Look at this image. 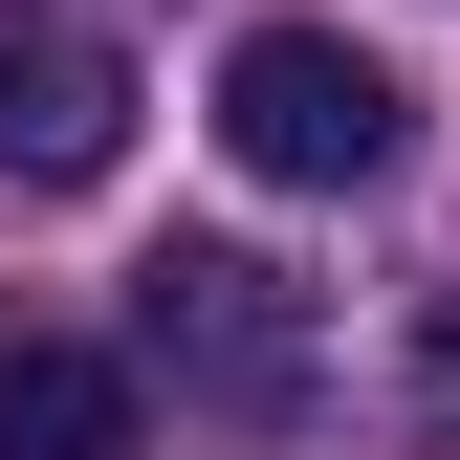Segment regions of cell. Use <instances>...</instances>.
Returning a JSON list of instances; mask_svg holds the SVG:
<instances>
[{"instance_id": "6da1fadb", "label": "cell", "mask_w": 460, "mask_h": 460, "mask_svg": "<svg viewBox=\"0 0 460 460\" xmlns=\"http://www.w3.org/2000/svg\"><path fill=\"white\" fill-rule=\"evenodd\" d=\"M219 154H242L263 198H373L394 154H417V88H394L351 22H242L219 44Z\"/></svg>"}, {"instance_id": "7a4b0ae2", "label": "cell", "mask_w": 460, "mask_h": 460, "mask_svg": "<svg viewBox=\"0 0 460 460\" xmlns=\"http://www.w3.org/2000/svg\"><path fill=\"white\" fill-rule=\"evenodd\" d=\"M132 373H176L198 417H307L329 394V329L263 242H154L132 263Z\"/></svg>"}, {"instance_id": "3957f363", "label": "cell", "mask_w": 460, "mask_h": 460, "mask_svg": "<svg viewBox=\"0 0 460 460\" xmlns=\"http://www.w3.org/2000/svg\"><path fill=\"white\" fill-rule=\"evenodd\" d=\"M110 154H132V66H110V22L0 0V176H22V198H88Z\"/></svg>"}, {"instance_id": "277c9868", "label": "cell", "mask_w": 460, "mask_h": 460, "mask_svg": "<svg viewBox=\"0 0 460 460\" xmlns=\"http://www.w3.org/2000/svg\"><path fill=\"white\" fill-rule=\"evenodd\" d=\"M0 460H132V351L0 329Z\"/></svg>"}, {"instance_id": "5b68a950", "label": "cell", "mask_w": 460, "mask_h": 460, "mask_svg": "<svg viewBox=\"0 0 460 460\" xmlns=\"http://www.w3.org/2000/svg\"><path fill=\"white\" fill-rule=\"evenodd\" d=\"M417 438H460V263H438V329H417Z\"/></svg>"}]
</instances>
